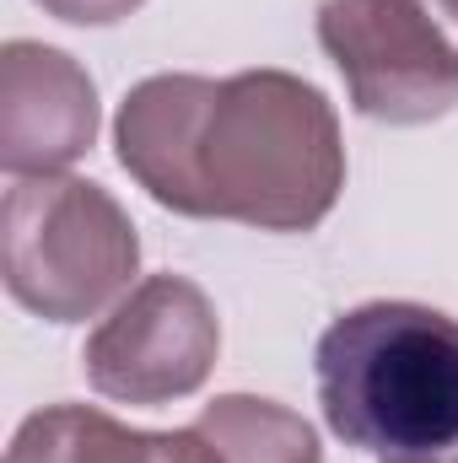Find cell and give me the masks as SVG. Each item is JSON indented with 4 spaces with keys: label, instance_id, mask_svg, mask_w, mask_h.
Segmentation results:
<instances>
[{
    "label": "cell",
    "instance_id": "cell-1",
    "mask_svg": "<svg viewBox=\"0 0 458 463\" xmlns=\"http://www.w3.org/2000/svg\"><path fill=\"white\" fill-rule=\"evenodd\" d=\"M119 167L173 216L313 232L345 189L335 103L291 71L146 76L114 118Z\"/></svg>",
    "mask_w": 458,
    "mask_h": 463
},
{
    "label": "cell",
    "instance_id": "cell-2",
    "mask_svg": "<svg viewBox=\"0 0 458 463\" xmlns=\"http://www.w3.org/2000/svg\"><path fill=\"white\" fill-rule=\"evenodd\" d=\"M319 410L383 463L458 458V318L426 302H361L313 350Z\"/></svg>",
    "mask_w": 458,
    "mask_h": 463
},
{
    "label": "cell",
    "instance_id": "cell-3",
    "mask_svg": "<svg viewBox=\"0 0 458 463\" xmlns=\"http://www.w3.org/2000/svg\"><path fill=\"white\" fill-rule=\"evenodd\" d=\"M140 237L92 178H11L0 205V275L16 307L43 324H87L135 291Z\"/></svg>",
    "mask_w": 458,
    "mask_h": 463
},
{
    "label": "cell",
    "instance_id": "cell-4",
    "mask_svg": "<svg viewBox=\"0 0 458 463\" xmlns=\"http://www.w3.org/2000/svg\"><path fill=\"white\" fill-rule=\"evenodd\" d=\"M319 43L361 118L432 124L458 109V0H324Z\"/></svg>",
    "mask_w": 458,
    "mask_h": 463
},
{
    "label": "cell",
    "instance_id": "cell-5",
    "mask_svg": "<svg viewBox=\"0 0 458 463\" xmlns=\"http://www.w3.org/2000/svg\"><path fill=\"white\" fill-rule=\"evenodd\" d=\"M222 355L216 302L189 275H146L87 335V383L135 410H162L205 388Z\"/></svg>",
    "mask_w": 458,
    "mask_h": 463
},
{
    "label": "cell",
    "instance_id": "cell-6",
    "mask_svg": "<svg viewBox=\"0 0 458 463\" xmlns=\"http://www.w3.org/2000/svg\"><path fill=\"white\" fill-rule=\"evenodd\" d=\"M98 87L87 65L38 38L0 49V167L11 178L65 173L98 140Z\"/></svg>",
    "mask_w": 458,
    "mask_h": 463
},
{
    "label": "cell",
    "instance_id": "cell-7",
    "mask_svg": "<svg viewBox=\"0 0 458 463\" xmlns=\"http://www.w3.org/2000/svg\"><path fill=\"white\" fill-rule=\"evenodd\" d=\"M5 463H222V453L195 426L135 431L98 404H49L16 426Z\"/></svg>",
    "mask_w": 458,
    "mask_h": 463
},
{
    "label": "cell",
    "instance_id": "cell-8",
    "mask_svg": "<svg viewBox=\"0 0 458 463\" xmlns=\"http://www.w3.org/2000/svg\"><path fill=\"white\" fill-rule=\"evenodd\" d=\"M195 431L222 453V463H324L319 431L297 410L259 393H216Z\"/></svg>",
    "mask_w": 458,
    "mask_h": 463
},
{
    "label": "cell",
    "instance_id": "cell-9",
    "mask_svg": "<svg viewBox=\"0 0 458 463\" xmlns=\"http://www.w3.org/2000/svg\"><path fill=\"white\" fill-rule=\"evenodd\" d=\"M43 16L71 22V27H114L124 16H135L146 0H33Z\"/></svg>",
    "mask_w": 458,
    "mask_h": 463
},
{
    "label": "cell",
    "instance_id": "cell-10",
    "mask_svg": "<svg viewBox=\"0 0 458 463\" xmlns=\"http://www.w3.org/2000/svg\"><path fill=\"white\" fill-rule=\"evenodd\" d=\"M453 463H458V458H453Z\"/></svg>",
    "mask_w": 458,
    "mask_h": 463
}]
</instances>
